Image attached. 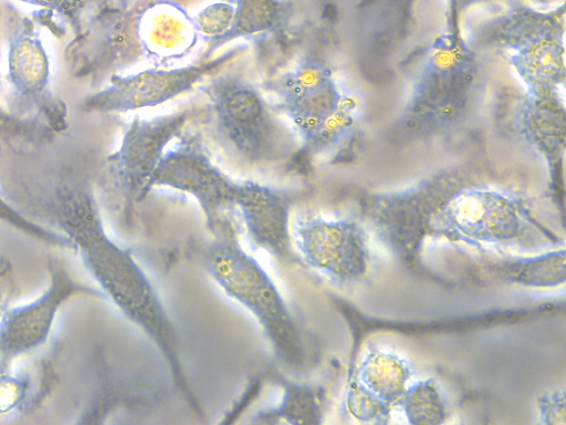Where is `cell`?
<instances>
[{
  "instance_id": "cell-1",
  "label": "cell",
  "mask_w": 566,
  "mask_h": 425,
  "mask_svg": "<svg viewBox=\"0 0 566 425\" xmlns=\"http://www.w3.org/2000/svg\"><path fill=\"white\" fill-rule=\"evenodd\" d=\"M45 208L99 287L119 312L157 348L175 386L198 417L202 408L189 385L174 323L150 278L132 251L109 237L97 200L75 175L57 177L48 188Z\"/></svg>"
},
{
  "instance_id": "cell-2",
  "label": "cell",
  "mask_w": 566,
  "mask_h": 425,
  "mask_svg": "<svg viewBox=\"0 0 566 425\" xmlns=\"http://www.w3.org/2000/svg\"><path fill=\"white\" fill-rule=\"evenodd\" d=\"M216 284L258 321L276 357L298 370L306 361L302 331L272 277L239 242L217 239L205 256Z\"/></svg>"
},
{
  "instance_id": "cell-3",
  "label": "cell",
  "mask_w": 566,
  "mask_h": 425,
  "mask_svg": "<svg viewBox=\"0 0 566 425\" xmlns=\"http://www.w3.org/2000/svg\"><path fill=\"white\" fill-rule=\"evenodd\" d=\"M207 89L212 132L226 151L251 162L275 159L292 151L291 131L252 85L224 76Z\"/></svg>"
},
{
  "instance_id": "cell-4",
  "label": "cell",
  "mask_w": 566,
  "mask_h": 425,
  "mask_svg": "<svg viewBox=\"0 0 566 425\" xmlns=\"http://www.w3.org/2000/svg\"><path fill=\"white\" fill-rule=\"evenodd\" d=\"M149 186L190 195L216 239H239L243 230L238 207L240 182L218 168L195 141L186 139L165 152Z\"/></svg>"
},
{
  "instance_id": "cell-5",
  "label": "cell",
  "mask_w": 566,
  "mask_h": 425,
  "mask_svg": "<svg viewBox=\"0 0 566 425\" xmlns=\"http://www.w3.org/2000/svg\"><path fill=\"white\" fill-rule=\"evenodd\" d=\"M4 81L14 114L51 133L67 126L66 105L53 92L40 28L30 17L19 19L9 32Z\"/></svg>"
},
{
  "instance_id": "cell-6",
  "label": "cell",
  "mask_w": 566,
  "mask_h": 425,
  "mask_svg": "<svg viewBox=\"0 0 566 425\" xmlns=\"http://www.w3.org/2000/svg\"><path fill=\"white\" fill-rule=\"evenodd\" d=\"M232 49L218 58L170 70H145L113 75L108 84L83 101V110L94 113H125L166 103L212 76L235 58Z\"/></svg>"
},
{
  "instance_id": "cell-7",
  "label": "cell",
  "mask_w": 566,
  "mask_h": 425,
  "mask_svg": "<svg viewBox=\"0 0 566 425\" xmlns=\"http://www.w3.org/2000/svg\"><path fill=\"white\" fill-rule=\"evenodd\" d=\"M193 114L188 108L130 123L119 147L106 160L108 177L128 200L139 201L149 191L166 146L181 133Z\"/></svg>"
},
{
  "instance_id": "cell-8",
  "label": "cell",
  "mask_w": 566,
  "mask_h": 425,
  "mask_svg": "<svg viewBox=\"0 0 566 425\" xmlns=\"http://www.w3.org/2000/svg\"><path fill=\"white\" fill-rule=\"evenodd\" d=\"M50 282L35 300L0 317V374L19 355L42 345L49 338L59 309L76 296L104 298L99 290L75 280L60 263H49Z\"/></svg>"
},
{
  "instance_id": "cell-9",
  "label": "cell",
  "mask_w": 566,
  "mask_h": 425,
  "mask_svg": "<svg viewBox=\"0 0 566 425\" xmlns=\"http://www.w3.org/2000/svg\"><path fill=\"white\" fill-rule=\"evenodd\" d=\"M291 240L303 261L335 280L361 276L366 249L356 226L345 220L306 218L291 227Z\"/></svg>"
},
{
  "instance_id": "cell-10",
  "label": "cell",
  "mask_w": 566,
  "mask_h": 425,
  "mask_svg": "<svg viewBox=\"0 0 566 425\" xmlns=\"http://www.w3.org/2000/svg\"><path fill=\"white\" fill-rule=\"evenodd\" d=\"M443 212L455 231L476 240H510L522 226L513 199L494 190H462L448 201Z\"/></svg>"
},
{
  "instance_id": "cell-11",
  "label": "cell",
  "mask_w": 566,
  "mask_h": 425,
  "mask_svg": "<svg viewBox=\"0 0 566 425\" xmlns=\"http://www.w3.org/2000/svg\"><path fill=\"white\" fill-rule=\"evenodd\" d=\"M238 207L243 231L254 245L292 260L290 200L284 194L255 182H240Z\"/></svg>"
},
{
  "instance_id": "cell-12",
  "label": "cell",
  "mask_w": 566,
  "mask_h": 425,
  "mask_svg": "<svg viewBox=\"0 0 566 425\" xmlns=\"http://www.w3.org/2000/svg\"><path fill=\"white\" fill-rule=\"evenodd\" d=\"M281 95L286 113L308 143L343 97L332 72L317 63H307L286 75Z\"/></svg>"
},
{
  "instance_id": "cell-13",
  "label": "cell",
  "mask_w": 566,
  "mask_h": 425,
  "mask_svg": "<svg viewBox=\"0 0 566 425\" xmlns=\"http://www.w3.org/2000/svg\"><path fill=\"white\" fill-rule=\"evenodd\" d=\"M471 58L463 44L441 40L432 46L420 94L440 111H454L469 84Z\"/></svg>"
},
{
  "instance_id": "cell-14",
  "label": "cell",
  "mask_w": 566,
  "mask_h": 425,
  "mask_svg": "<svg viewBox=\"0 0 566 425\" xmlns=\"http://www.w3.org/2000/svg\"><path fill=\"white\" fill-rule=\"evenodd\" d=\"M513 65L532 93L549 95L564 80V46L553 35L538 34L512 55Z\"/></svg>"
},
{
  "instance_id": "cell-15",
  "label": "cell",
  "mask_w": 566,
  "mask_h": 425,
  "mask_svg": "<svg viewBox=\"0 0 566 425\" xmlns=\"http://www.w3.org/2000/svg\"><path fill=\"white\" fill-rule=\"evenodd\" d=\"M282 395L274 407L255 414L251 422L263 424H319L324 415L325 392L322 387L284 381Z\"/></svg>"
},
{
  "instance_id": "cell-16",
  "label": "cell",
  "mask_w": 566,
  "mask_h": 425,
  "mask_svg": "<svg viewBox=\"0 0 566 425\" xmlns=\"http://www.w3.org/2000/svg\"><path fill=\"white\" fill-rule=\"evenodd\" d=\"M502 279L527 287H557L565 281V250L503 262L495 267Z\"/></svg>"
},
{
  "instance_id": "cell-17",
  "label": "cell",
  "mask_w": 566,
  "mask_h": 425,
  "mask_svg": "<svg viewBox=\"0 0 566 425\" xmlns=\"http://www.w3.org/2000/svg\"><path fill=\"white\" fill-rule=\"evenodd\" d=\"M231 28L213 44L239 37L254 35L279 25L287 12L282 0H235Z\"/></svg>"
},
{
  "instance_id": "cell-18",
  "label": "cell",
  "mask_w": 566,
  "mask_h": 425,
  "mask_svg": "<svg viewBox=\"0 0 566 425\" xmlns=\"http://www.w3.org/2000/svg\"><path fill=\"white\" fill-rule=\"evenodd\" d=\"M360 115V104L353 95H344L336 110L327 117L310 144L326 146L345 137Z\"/></svg>"
},
{
  "instance_id": "cell-19",
  "label": "cell",
  "mask_w": 566,
  "mask_h": 425,
  "mask_svg": "<svg viewBox=\"0 0 566 425\" xmlns=\"http://www.w3.org/2000/svg\"><path fill=\"white\" fill-rule=\"evenodd\" d=\"M406 415L413 423H438L443 417V406L430 383L409 388L403 397Z\"/></svg>"
},
{
  "instance_id": "cell-20",
  "label": "cell",
  "mask_w": 566,
  "mask_h": 425,
  "mask_svg": "<svg viewBox=\"0 0 566 425\" xmlns=\"http://www.w3.org/2000/svg\"><path fill=\"white\" fill-rule=\"evenodd\" d=\"M0 220L10 225L14 229L45 243L61 247L72 248L70 240L62 234L53 231L44 227L17 209L9 200L0 193Z\"/></svg>"
},
{
  "instance_id": "cell-21",
  "label": "cell",
  "mask_w": 566,
  "mask_h": 425,
  "mask_svg": "<svg viewBox=\"0 0 566 425\" xmlns=\"http://www.w3.org/2000/svg\"><path fill=\"white\" fill-rule=\"evenodd\" d=\"M42 133L50 132L31 121L18 116L0 99V141L2 143L11 142L12 145L18 143L21 145L23 143L21 141L27 142L35 137L40 138Z\"/></svg>"
},
{
  "instance_id": "cell-22",
  "label": "cell",
  "mask_w": 566,
  "mask_h": 425,
  "mask_svg": "<svg viewBox=\"0 0 566 425\" xmlns=\"http://www.w3.org/2000/svg\"><path fill=\"white\" fill-rule=\"evenodd\" d=\"M234 6L229 2H214L203 8L196 17L197 28L212 39H220L231 28Z\"/></svg>"
},
{
  "instance_id": "cell-23",
  "label": "cell",
  "mask_w": 566,
  "mask_h": 425,
  "mask_svg": "<svg viewBox=\"0 0 566 425\" xmlns=\"http://www.w3.org/2000/svg\"><path fill=\"white\" fill-rule=\"evenodd\" d=\"M20 2L45 9L64 22H66L77 34L82 29L83 12L86 7L85 0H18Z\"/></svg>"
},
{
  "instance_id": "cell-24",
  "label": "cell",
  "mask_w": 566,
  "mask_h": 425,
  "mask_svg": "<svg viewBox=\"0 0 566 425\" xmlns=\"http://www.w3.org/2000/svg\"><path fill=\"white\" fill-rule=\"evenodd\" d=\"M27 383L19 377L0 374V413L11 411L23 398Z\"/></svg>"
},
{
  "instance_id": "cell-25",
  "label": "cell",
  "mask_w": 566,
  "mask_h": 425,
  "mask_svg": "<svg viewBox=\"0 0 566 425\" xmlns=\"http://www.w3.org/2000/svg\"><path fill=\"white\" fill-rule=\"evenodd\" d=\"M539 411L546 423H565L564 392H554L541 400Z\"/></svg>"
},
{
  "instance_id": "cell-26",
  "label": "cell",
  "mask_w": 566,
  "mask_h": 425,
  "mask_svg": "<svg viewBox=\"0 0 566 425\" xmlns=\"http://www.w3.org/2000/svg\"><path fill=\"white\" fill-rule=\"evenodd\" d=\"M9 269L8 263L0 262V277H3Z\"/></svg>"
}]
</instances>
